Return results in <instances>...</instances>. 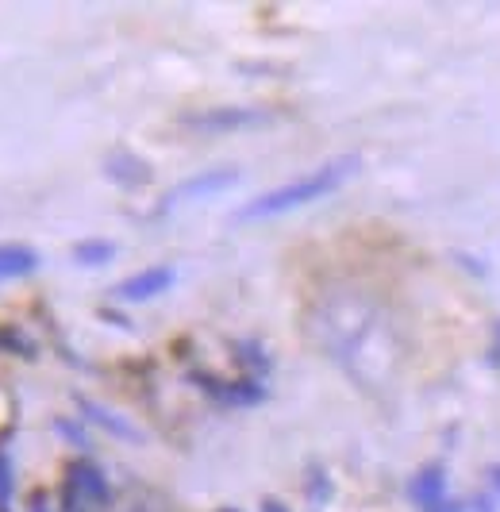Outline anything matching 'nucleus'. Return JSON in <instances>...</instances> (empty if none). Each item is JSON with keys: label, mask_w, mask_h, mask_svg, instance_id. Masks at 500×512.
I'll return each instance as SVG.
<instances>
[{"label": "nucleus", "mask_w": 500, "mask_h": 512, "mask_svg": "<svg viewBox=\"0 0 500 512\" xmlns=\"http://www.w3.org/2000/svg\"><path fill=\"white\" fill-rule=\"evenodd\" d=\"M489 478H493V486L500 489V466H493V470H489Z\"/></svg>", "instance_id": "19"}, {"label": "nucleus", "mask_w": 500, "mask_h": 512, "mask_svg": "<svg viewBox=\"0 0 500 512\" xmlns=\"http://www.w3.org/2000/svg\"><path fill=\"white\" fill-rule=\"evenodd\" d=\"M270 112L262 108H208V112H193L185 116V128L193 131H208V135H224V131H247L266 124Z\"/></svg>", "instance_id": "4"}, {"label": "nucleus", "mask_w": 500, "mask_h": 512, "mask_svg": "<svg viewBox=\"0 0 500 512\" xmlns=\"http://www.w3.org/2000/svg\"><path fill=\"white\" fill-rule=\"evenodd\" d=\"M8 501H12V462L0 451V512H12Z\"/></svg>", "instance_id": "14"}, {"label": "nucleus", "mask_w": 500, "mask_h": 512, "mask_svg": "<svg viewBox=\"0 0 500 512\" xmlns=\"http://www.w3.org/2000/svg\"><path fill=\"white\" fill-rule=\"evenodd\" d=\"M112 255H116L112 239H81V243H74V262H81V266H104V262H112Z\"/></svg>", "instance_id": "11"}, {"label": "nucleus", "mask_w": 500, "mask_h": 512, "mask_svg": "<svg viewBox=\"0 0 500 512\" xmlns=\"http://www.w3.org/2000/svg\"><path fill=\"white\" fill-rule=\"evenodd\" d=\"M104 174L120 185H147L150 181V166L139 158V154H127V151H112L108 162H104Z\"/></svg>", "instance_id": "9"}, {"label": "nucleus", "mask_w": 500, "mask_h": 512, "mask_svg": "<svg viewBox=\"0 0 500 512\" xmlns=\"http://www.w3.org/2000/svg\"><path fill=\"white\" fill-rule=\"evenodd\" d=\"M54 428H58V432H62L66 439H70V443H77V447H89V439H85V432H81V428H74L70 420H54Z\"/></svg>", "instance_id": "15"}, {"label": "nucleus", "mask_w": 500, "mask_h": 512, "mask_svg": "<svg viewBox=\"0 0 500 512\" xmlns=\"http://www.w3.org/2000/svg\"><path fill=\"white\" fill-rule=\"evenodd\" d=\"M31 512H47V497H43V493L31 497Z\"/></svg>", "instance_id": "18"}, {"label": "nucleus", "mask_w": 500, "mask_h": 512, "mask_svg": "<svg viewBox=\"0 0 500 512\" xmlns=\"http://www.w3.org/2000/svg\"><path fill=\"white\" fill-rule=\"evenodd\" d=\"M39 270V255L24 243H0V282L8 278H27Z\"/></svg>", "instance_id": "10"}, {"label": "nucleus", "mask_w": 500, "mask_h": 512, "mask_svg": "<svg viewBox=\"0 0 500 512\" xmlns=\"http://www.w3.org/2000/svg\"><path fill=\"white\" fill-rule=\"evenodd\" d=\"M85 505H108V478L93 462H74L66 470V512H85Z\"/></svg>", "instance_id": "2"}, {"label": "nucleus", "mask_w": 500, "mask_h": 512, "mask_svg": "<svg viewBox=\"0 0 500 512\" xmlns=\"http://www.w3.org/2000/svg\"><path fill=\"white\" fill-rule=\"evenodd\" d=\"M408 493H412V501L424 512L435 509L439 501H447V474H443L439 466H427V470H420V474L412 478Z\"/></svg>", "instance_id": "8"}, {"label": "nucleus", "mask_w": 500, "mask_h": 512, "mask_svg": "<svg viewBox=\"0 0 500 512\" xmlns=\"http://www.w3.org/2000/svg\"><path fill=\"white\" fill-rule=\"evenodd\" d=\"M497 347H500V328H497Z\"/></svg>", "instance_id": "20"}, {"label": "nucleus", "mask_w": 500, "mask_h": 512, "mask_svg": "<svg viewBox=\"0 0 500 512\" xmlns=\"http://www.w3.org/2000/svg\"><path fill=\"white\" fill-rule=\"evenodd\" d=\"M220 512H235V509H220Z\"/></svg>", "instance_id": "22"}, {"label": "nucleus", "mask_w": 500, "mask_h": 512, "mask_svg": "<svg viewBox=\"0 0 500 512\" xmlns=\"http://www.w3.org/2000/svg\"><path fill=\"white\" fill-rule=\"evenodd\" d=\"M427 512H466V509H462V505H458V501H439V505H435V509H427Z\"/></svg>", "instance_id": "16"}, {"label": "nucleus", "mask_w": 500, "mask_h": 512, "mask_svg": "<svg viewBox=\"0 0 500 512\" xmlns=\"http://www.w3.org/2000/svg\"><path fill=\"white\" fill-rule=\"evenodd\" d=\"M239 181V170H231V166H220V170H204L197 178L181 181L177 189H170V197H162V205L158 212H170V208L185 205V201H197V197H216V193H224Z\"/></svg>", "instance_id": "5"}, {"label": "nucleus", "mask_w": 500, "mask_h": 512, "mask_svg": "<svg viewBox=\"0 0 500 512\" xmlns=\"http://www.w3.org/2000/svg\"><path fill=\"white\" fill-rule=\"evenodd\" d=\"M170 285H174V266H150L143 274H135V278L116 285V297L120 301H150V297L166 293Z\"/></svg>", "instance_id": "6"}, {"label": "nucleus", "mask_w": 500, "mask_h": 512, "mask_svg": "<svg viewBox=\"0 0 500 512\" xmlns=\"http://www.w3.org/2000/svg\"><path fill=\"white\" fill-rule=\"evenodd\" d=\"M235 355H239V362H243V366H250L254 374H266V370H270L266 351H262V347H254V343H239V347H235Z\"/></svg>", "instance_id": "13"}, {"label": "nucleus", "mask_w": 500, "mask_h": 512, "mask_svg": "<svg viewBox=\"0 0 500 512\" xmlns=\"http://www.w3.org/2000/svg\"><path fill=\"white\" fill-rule=\"evenodd\" d=\"M354 170H358V158H335V162L320 166V170L308 174V178L289 181V185H277V189H270V193H258L254 201H247V205L235 212V220H239V224H250V220H274V216H285V212H293V208L312 205V201H320V197H327V193H335Z\"/></svg>", "instance_id": "1"}, {"label": "nucleus", "mask_w": 500, "mask_h": 512, "mask_svg": "<svg viewBox=\"0 0 500 512\" xmlns=\"http://www.w3.org/2000/svg\"><path fill=\"white\" fill-rule=\"evenodd\" d=\"M0 351L4 355H20V359H35V347L16 328H8V324H0Z\"/></svg>", "instance_id": "12"}, {"label": "nucleus", "mask_w": 500, "mask_h": 512, "mask_svg": "<svg viewBox=\"0 0 500 512\" xmlns=\"http://www.w3.org/2000/svg\"><path fill=\"white\" fill-rule=\"evenodd\" d=\"M481 512H493V509H489V505H485V509H481Z\"/></svg>", "instance_id": "21"}, {"label": "nucleus", "mask_w": 500, "mask_h": 512, "mask_svg": "<svg viewBox=\"0 0 500 512\" xmlns=\"http://www.w3.org/2000/svg\"><path fill=\"white\" fill-rule=\"evenodd\" d=\"M193 382L220 405H231V409H250V405H262L266 401V385L258 378H212V374H193Z\"/></svg>", "instance_id": "3"}, {"label": "nucleus", "mask_w": 500, "mask_h": 512, "mask_svg": "<svg viewBox=\"0 0 500 512\" xmlns=\"http://www.w3.org/2000/svg\"><path fill=\"white\" fill-rule=\"evenodd\" d=\"M262 512H289V509H285L277 497H266V501H262Z\"/></svg>", "instance_id": "17"}, {"label": "nucleus", "mask_w": 500, "mask_h": 512, "mask_svg": "<svg viewBox=\"0 0 500 512\" xmlns=\"http://www.w3.org/2000/svg\"><path fill=\"white\" fill-rule=\"evenodd\" d=\"M77 409L85 412L93 424H100L104 432H112L116 439H124V443H143V432L135 428V424H127L124 416H116V412H108L104 405H97V401H89V397H74Z\"/></svg>", "instance_id": "7"}]
</instances>
